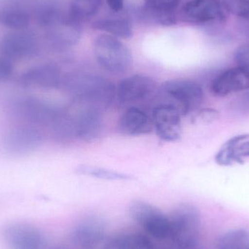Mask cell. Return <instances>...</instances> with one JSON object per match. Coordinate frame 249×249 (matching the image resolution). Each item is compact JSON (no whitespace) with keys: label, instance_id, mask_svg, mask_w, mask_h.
Here are the masks:
<instances>
[{"label":"cell","instance_id":"1","mask_svg":"<svg viewBox=\"0 0 249 249\" xmlns=\"http://www.w3.org/2000/svg\"><path fill=\"white\" fill-rule=\"evenodd\" d=\"M64 85L77 102L101 109L109 107L116 96L114 85L107 79L95 74L70 76Z\"/></svg>","mask_w":249,"mask_h":249},{"label":"cell","instance_id":"2","mask_svg":"<svg viewBox=\"0 0 249 249\" xmlns=\"http://www.w3.org/2000/svg\"><path fill=\"white\" fill-rule=\"evenodd\" d=\"M170 233L174 244L181 249H190L197 245L200 235V213L190 204L177 206L169 216Z\"/></svg>","mask_w":249,"mask_h":249},{"label":"cell","instance_id":"3","mask_svg":"<svg viewBox=\"0 0 249 249\" xmlns=\"http://www.w3.org/2000/svg\"><path fill=\"white\" fill-rule=\"evenodd\" d=\"M93 51L99 65L114 74H121L127 71L133 63L128 48L118 38L107 34L96 37Z\"/></svg>","mask_w":249,"mask_h":249},{"label":"cell","instance_id":"4","mask_svg":"<svg viewBox=\"0 0 249 249\" xmlns=\"http://www.w3.org/2000/svg\"><path fill=\"white\" fill-rule=\"evenodd\" d=\"M161 91L169 100L168 104L175 107L181 115L197 109L204 98L201 86L191 80H168L162 84Z\"/></svg>","mask_w":249,"mask_h":249},{"label":"cell","instance_id":"5","mask_svg":"<svg viewBox=\"0 0 249 249\" xmlns=\"http://www.w3.org/2000/svg\"><path fill=\"white\" fill-rule=\"evenodd\" d=\"M130 216L146 234L158 240L169 237V216L149 203L135 201L130 208Z\"/></svg>","mask_w":249,"mask_h":249},{"label":"cell","instance_id":"6","mask_svg":"<svg viewBox=\"0 0 249 249\" xmlns=\"http://www.w3.org/2000/svg\"><path fill=\"white\" fill-rule=\"evenodd\" d=\"M39 51L37 38L26 30L11 31L0 38V55L10 61L31 58Z\"/></svg>","mask_w":249,"mask_h":249},{"label":"cell","instance_id":"7","mask_svg":"<svg viewBox=\"0 0 249 249\" xmlns=\"http://www.w3.org/2000/svg\"><path fill=\"white\" fill-rule=\"evenodd\" d=\"M228 13L225 3L220 0H190L181 10L187 21L198 24L225 21Z\"/></svg>","mask_w":249,"mask_h":249},{"label":"cell","instance_id":"8","mask_svg":"<svg viewBox=\"0 0 249 249\" xmlns=\"http://www.w3.org/2000/svg\"><path fill=\"white\" fill-rule=\"evenodd\" d=\"M3 238L10 249H42L44 238L40 231L30 224L13 222L4 227Z\"/></svg>","mask_w":249,"mask_h":249},{"label":"cell","instance_id":"9","mask_svg":"<svg viewBox=\"0 0 249 249\" xmlns=\"http://www.w3.org/2000/svg\"><path fill=\"white\" fill-rule=\"evenodd\" d=\"M106 231V220L102 216L91 215L77 222L71 232V240L80 248L94 249L103 241Z\"/></svg>","mask_w":249,"mask_h":249},{"label":"cell","instance_id":"10","mask_svg":"<svg viewBox=\"0 0 249 249\" xmlns=\"http://www.w3.org/2000/svg\"><path fill=\"white\" fill-rule=\"evenodd\" d=\"M15 113L26 122L36 125H48L58 115L60 109L36 97L20 99L14 105Z\"/></svg>","mask_w":249,"mask_h":249},{"label":"cell","instance_id":"11","mask_svg":"<svg viewBox=\"0 0 249 249\" xmlns=\"http://www.w3.org/2000/svg\"><path fill=\"white\" fill-rule=\"evenodd\" d=\"M42 142V133L36 127L23 126L9 131L4 136L3 145L9 154L22 156L35 152Z\"/></svg>","mask_w":249,"mask_h":249},{"label":"cell","instance_id":"12","mask_svg":"<svg viewBox=\"0 0 249 249\" xmlns=\"http://www.w3.org/2000/svg\"><path fill=\"white\" fill-rule=\"evenodd\" d=\"M181 114L168 103L155 107L152 112V122L157 134L162 140L175 142L181 135Z\"/></svg>","mask_w":249,"mask_h":249},{"label":"cell","instance_id":"13","mask_svg":"<svg viewBox=\"0 0 249 249\" xmlns=\"http://www.w3.org/2000/svg\"><path fill=\"white\" fill-rule=\"evenodd\" d=\"M19 83L25 88L54 89L61 86L63 77L61 70L55 64H42L24 71L19 77Z\"/></svg>","mask_w":249,"mask_h":249},{"label":"cell","instance_id":"14","mask_svg":"<svg viewBox=\"0 0 249 249\" xmlns=\"http://www.w3.org/2000/svg\"><path fill=\"white\" fill-rule=\"evenodd\" d=\"M155 89V82L150 77L136 74L126 77L120 83L116 96L124 104L133 103L143 100Z\"/></svg>","mask_w":249,"mask_h":249},{"label":"cell","instance_id":"15","mask_svg":"<svg viewBox=\"0 0 249 249\" xmlns=\"http://www.w3.org/2000/svg\"><path fill=\"white\" fill-rule=\"evenodd\" d=\"M248 89L249 75L239 67L221 73L212 84V93L217 96H229Z\"/></svg>","mask_w":249,"mask_h":249},{"label":"cell","instance_id":"16","mask_svg":"<svg viewBox=\"0 0 249 249\" xmlns=\"http://www.w3.org/2000/svg\"><path fill=\"white\" fill-rule=\"evenodd\" d=\"M74 118L75 137L84 141L96 139L102 131V115L101 109L85 106Z\"/></svg>","mask_w":249,"mask_h":249},{"label":"cell","instance_id":"17","mask_svg":"<svg viewBox=\"0 0 249 249\" xmlns=\"http://www.w3.org/2000/svg\"><path fill=\"white\" fill-rule=\"evenodd\" d=\"M249 158V134L234 136L225 142L215 156L216 163L222 166L243 164Z\"/></svg>","mask_w":249,"mask_h":249},{"label":"cell","instance_id":"18","mask_svg":"<svg viewBox=\"0 0 249 249\" xmlns=\"http://www.w3.org/2000/svg\"><path fill=\"white\" fill-rule=\"evenodd\" d=\"M181 0H144L142 13L143 17L155 23L171 26L176 23V12Z\"/></svg>","mask_w":249,"mask_h":249},{"label":"cell","instance_id":"19","mask_svg":"<svg viewBox=\"0 0 249 249\" xmlns=\"http://www.w3.org/2000/svg\"><path fill=\"white\" fill-rule=\"evenodd\" d=\"M153 126L152 118L144 111L136 107L127 109L119 121L120 130L128 136L146 134L152 130Z\"/></svg>","mask_w":249,"mask_h":249},{"label":"cell","instance_id":"20","mask_svg":"<svg viewBox=\"0 0 249 249\" xmlns=\"http://www.w3.org/2000/svg\"><path fill=\"white\" fill-rule=\"evenodd\" d=\"M107 249H155L149 237L140 232H123L111 238Z\"/></svg>","mask_w":249,"mask_h":249},{"label":"cell","instance_id":"21","mask_svg":"<svg viewBox=\"0 0 249 249\" xmlns=\"http://www.w3.org/2000/svg\"><path fill=\"white\" fill-rule=\"evenodd\" d=\"M29 12L18 7L0 8V26L12 31L26 30L30 25Z\"/></svg>","mask_w":249,"mask_h":249},{"label":"cell","instance_id":"22","mask_svg":"<svg viewBox=\"0 0 249 249\" xmlns=\"http://www.w3.org/2000/svg\"><path fill=\"white\" fill-rule=\"evenodd\" d=\"M48 127L57 142H65L75 138L74 118L67 112L60 111Z\"/></svg>","mask_w":249,"mask_h":249},{"label":"cell","instance_id":"23","mask_svg":"<svg viewBox=\"0 0 249 249\" xmlns=\"http://www.w3.org/2000/svg\"><path fill=\"white\" fill-rule=\"evenodd\" d=\"M93 29L121 39H129L133 35L131 25L124 18H102L93 23Z\"/></svg>","mask_w":249,"mask_h":249},{"label":"cell","instance_id":"24","mask_svg":"<svg viewBox=\"0 0 249 249\" xmlns=\"http://www.w3.org/2000/svg\"><path fill=\"white\" fill-rule=\"evenodd\" d=\"M102 1L103 0H72L68 15L73 20L81 24L99 13Z\"/></svg>","mask_w":249,"mask_h":249},{"label":"cell","instance_id":"25","mask_svg":"<svg viewBox=\"0 0 249 249\" xmlns=\"http://www.w3.org/2000/svg\"><path fill=\"white\" fill-rule=\"evenodd\" d=\"M249 249V230L245 228L231 230L219 238L217 249Z\"/></svg>","mask_w":249,"mask_h":249},{"label":"cell","instance_id":"26","mask_svg":"<svg viewBox=\"0 0 249 249\" xmlns=\"http://www.w3.org/2000/svg\"><path fill=\"white\" fill-rule=\"evenodd\" d=\"M77 174L105 180H128L132 177L127 174L92 165H80L76 170Z\"/></svg>","mask_w":249,"mask_h":249},{"label":"cell","instance_id":"27","mask_svg":"<svg viewBox=\"0 0 249 249\" xmlns=\"http://www.w3.org/2000/svg\"><path fill=\"white\" fill-rule=\"evenodd\" d=\"M224 3L229 13L249 20V0H225Z\"/></svg>","mask_w":249,"mask_h":249},{"label":"cell","instance_id":"28","mask_svg":"<svg viewBox=\"0 0 249 249\" xmlns=\"http://www.w3.org/2000/svg\"><path fill=\"white\" fill-rule=\"evenodd\" d=\"M235 59L238 67L249 75V43L238 47L235 51Z\"/></svg>","mask_w":249,"mask_h":249},{"label":"cell","instance_id":"29","mask_svg":"<svg viewBox=\"0 0 249 249\" xmlns=\"http://www.w3.org/2000/svg\"><path fill=\"white\" fill-rule=\"evenodd\" d=\"M14 71L13 61L0 55V82L8 80Z\"/></svg>","mask_w":249,"mask_h":249},{"label":"cell","instance_id":"30","mask_svg":"<svg viewBox=\"0 0 249 249\" xmlns=\"http://www.w3.org/2000/svg\"><path fill=\"white\" fill-rule=\"evenodd\" d=\"M109 8L114 12H120L124 8V0H107Z\"/></svg>","mask_w":249,"mask_h":249},{"label":"cell","instance_id":"31","mask_svg":"<svg viewBox=\"0 0 249 249\" xmlns=\"http://www.w3.org/2000/svg\"><path fill=\"white\" fill-rule=\"evenodd\" d=\"M64 249L60 248V247H55V248H53V249Z\"/></svg>","mask_w":249,"mask_h":249},{"label":"cell","instance_id":"32","mask_svg":"<svg viewBox=\"0 0 249 249\" xmlns=\"http://www.w3.org/2000/svg\"></svg>","mask_w":249,"mask_h":249}]
</instances>
